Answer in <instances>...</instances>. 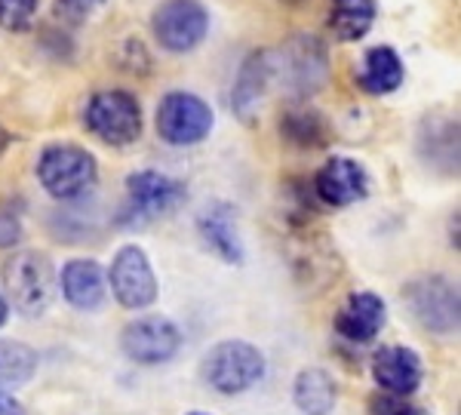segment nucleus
<instances>
[{"label":"nucleus","mask_w":461,"mask_h":415,"mask_svg":"<svg viewBox=\"0 0 461 415\" xmlns=\"http://www.w3.org/2000/svg\"><path fill=\"white\" fill-rule=\"evenodd\" d=\"M295 406L308 415H330L336 406V382L323 369H304L293 388Z\"/></svg>","instance_id":"18"},{"label":"nucleus","mask_w":461,"mask_h":415,"mask_svg":"<svg viewBox=\"0 0 461 415\" xmlns=\"http://www.w3.org/2000/svg\"><path fill=\"white\" fill-rule=\"evenodd\" d=\"M197 228L200 237L206 240V247L219 258H225L230 265L243 262V243L240 234H237V212L228 203H212L210 210H203Z\"/></svg>","instance_id":"15"},{"label":"nucleus","mask_w":461,"mask_h":415,"mask_svg":"<svg viewBox=\"0 0 461 415\" xmlns=\"http://www.w3.org/2000/svg\"><path fill=\"white\" fill-rule=\"evenodd\" d=\"M267 77V59L265 56H252L247 65H243V74L237 80L234 90V108L240 111L243 117H249V105H256L258 95H262V84Z\"/></svg>","instance_id":"20"},{"label":"nucleus","mask_w":461,"mask_h":415,"mask_svg":"<svg viewBox=\"0 0 461 415\" xmlns=\"http://www.w3.org/2000/svg\"><path fill=\"white\" fill-rule=\"evenodd\" d=\"M37 16V0H0V28L25 32Z\"/></svg>","instance_id":"21"},{"label":"nucleus","mask_w":461,"mask_h":415,"mask_svg":"<svg viewBox=\"0 0 461 415\" xmlns=\"http://www.w3.org/2000/svg\"><path fill=\"white\" fill-rule=\"evenodd\" d=\"M62 295L77 311H95L105 302V274L93 258H74L62 268Z\"/></svg>","instance_id":"14"},{"label":"nucleus","mask_w":461,"mask_h":415,"mask_svg":"<svg viewBox=\"0 0 461 415\" xmlns=\"http://www.w3.org/2000/svg\"><path fill=\"white\" fill-rule=\"evenodd\" d=\"M6 314H10V305H6V299L0 295V326L6 323Z\"/></svg>","instance_id":"25"},{"label":"nucleus","mask_w":461,"mask_h":415,"mask_svg":"<svg viewBox=\"0 0 461 415\" xmlns=\"http://www.w3.org/2000/svg\"><path fill=\"white\" fill-rule=\"evenodd\" d=\"M37 179L43 191L56 200H77L84 197L99 179L95 158L80 145H50L43 148L37 160Z\"/></svg>","instance_id":"3"},{"label":"nucleus","mask_w":461,"mask_h":415,"mask_svg":"<svg viewBox=\"0 0 461 415\" xmlns=\"http://www.w3.org/2000/svg\"><path fill=\"white\" fill-rule=\"evenodd\" d=\"M0 415H25L19 400H13L10 391H4V388H0Z\"/></svg>","instance_id":"24"},{"label":"nucleus","mask_w":461,"mask_h":415,"mask_svg":"<svg viewBox=\"0 0 461 415\" xmlns=\"http://www.w3.org/2000/svg\"><path fill=\"white\" fill-rule=\"evenodd\" d=\"M121 347L130 360L142 366H158V363L173 360L182 347V332L167 317H139L123 329Z\"/></svg>","instance_id":"8"},{"label":"nucleus","mask_w":461,"mask_h":415,"mask_svg":"<svg viewBox=\"0 0 461 415\" xmlns=\"http://www.w3.org/2000/svg\"><path fill=\"white\" fill-rule=\"evenodd\" d=\"M126 194H130V210L136 216L160 219L178 210V203L185 200V185L154 169H142L126 179Z\"/></svg>","instance_id":"10"},{"label":"nucleus","mask_w":461,"mask_h":415,"mask_svg":"<svg viewBox=\"0 0 461 415\" xmlns=\"http://www.w3.org/2000/svg\"><path fill=\"white\" fill-rule=\"evenodd\" d=\"M188 415H210V412H188Z\"/></svg>","instance_id":"27"},{"label":"nucleus","mask_w":461,"mask_h":415,"mask_svg":"<svg viewBox=\"0 0 461 415\" xmlns=\"http://www.w3.org/2000/svg\"><path fill=\"white\" fill-rule=\"evenodd\" d=\"M357 80H360V86L366 93L388 95L403 84V62H400V56L391 47H375L363 59V68Z\"/></svg>","instance_id":"16"},{"label":"nucleus","mask_w":461,"mask_h":415,"mask_svg":"<svg viewBox=\"0 0 461 415\" xmlns=\"http://www.w3.org/2000/svg\"><path fill=\"white\" fill-rule=\"evenodd\" d=\"M200 375L219 394H247L249 388H256L265 379V354L249 342L228 338L206 354Z\"/></svg>","instance_id":"2"},{"label":"nucleus","mask_w":461,"mask_h":415,"mask_svg":"<svg viewBox=\"0 0 461 415\" xmlns=\"http://www.w3.org/2000/svg\"><path fill=\"white\" fill-rule=\"evenodd\" d=\"M154 37L169 53H191L210 32V13L200 0H163L151 16Z\"/></svg>","instance_id":"5"},{"label":"nucleus","mask_w":461,"mask_h":415,"mask_svg":"<svg viewBox=\"0 0 461 415\" xmlns=\"http://www.w3.org/2000/svg\"><path fill=\"white\" fill-rule=\"evenodd\" d=\"M212 130V108L194 93H167L158 105V132L169 145H197Z\"/></svg>","instance_id":"6"},{"label":"nucleus","mask_w":461,"mask_h":415,"mask_svg":"<svg viewBox=\"0 0 461 415\" xmlns=\"http://www.w3.org/2000/svg\"><path fill=\"white\" fill-rule=\"evenodd\" d=\"M384 320H388V308H384V302L375 293H354L345 302V308L339 311L336 329L348 342L366 345L384 329Z\"/></svg>","instance_id":"13"},{"label":"nucleus","mask_w":461,"mask_h":415,"mask_svg":"<svg viewBox=\"0 0 461 415\" xmlns=\"http://www.w3.org/2000/svg\"><path fill=\"white\" fill-rule=\"evenodd\" d=\"M37 354L22 342H0V388H19L32 382Z\"/></svg>","instance_id":"19"},{"label":"nucleus","mask_w":461,"mask_h":415,"mask_svg":"<svg viewBox=\"0 0 461 415\" xmlns=\"http://www.w3.org/2000/svg\"><path fill=\"white\" fill-rule=\"evenodd\" d=\"M373 375L382 391L393 397H406L421 384V357L412 347L388 345L373 357Z\"/></svg>","instance_id":"12"},{"label":"nucleus","mask_w":461,"mask_h":415,"mask_svg":"<svg viewBox=\"0 0 461 415\" xmlns=\"http://www.w3.org/2000/svg\"><path fill=\"white\" fill-rule=\"evenodd\" d=\"M375 22V0H330V28L339 41H360Z\"/></svg>","instance_id":"17"},{"label":"nucleus","mask_w":461,"mask_h":415,"mask_svg":"<svg viewBox=\"0 0 461 415\" xmlns=\"http://www.w3.org/2000/svg\"><path fill=\"white\" fill-rule=\"evenodd\" d=\"M317 194L330 206H351L369 194V176L351 158H332L317 173Z\"/></svg>","instance_id":"11"},{"label":"nucleus","mask_w":461,"mask_h":415,"mask_svg":"<svg viewBox=\"0 0 461 415\" xmlns=\"http://www.w3.org/2000/svg\"><path fill=\"white\" fill-rule=\"evenodd\" d=\"M373 415H425L419 406L406 403V397H375L373 400Z\"/></svg>","instance_id":"22"},{"label":"nucleus","mask_w":461,"mask_h":415,"mask_svg":"<svg viewBox=\"0 0 461 415\" xmlns=\"http://www.w3.org/2000/svg\"><path fill=\"white\" fill-rule=\"evenodd\" d=\"M4 145H6V132H4V127H0V151H4Z\"/></svg>","instance_id":"26"},{"label":"nucleus","mask_w":461,"mask_h":415,"mask_svg":"<svg viewBox=\"0 0 461 415\" xmlns=\"http://www.w3.org/2000/svg\"><path fill=\"white\" fill-rule=\"evenodd\" d=\"M59 4V13H65L68 19H86L93 16L95 10L105 6V0H56Z\"/></svg>","instance_id":"23"},{"label":"nucleus","mask_w":461,"mask_h":415,"mask_svg":"<svg viewBox=\"0 0 461 415\" xmlns=\"http://www.w3.org/2000/svg\"><path fill=\"white\" fill-rule=\"evenodd\" d=\"M406 302L425 329H458V289L446 277H421L406 289Z\"/></svg>","instance_id":"9"},{"label":"nucleus","mask_w":461,"mask_h":415,"mask_svg":"<svg viewBox=\"0 0 461 415\" xmlns=\"http://www.w3.org/2000/svg\"><path fill=\"white\" fill-rule=\"evenodd\" d=\"M86 127L105 145L123 148L142 136V108L123 90H105L86 105Z\"/></svg>","instance_id":"4"},{"label":"nucleus","mask_w":461,"mask_h":415,"mask_svg":"<svg viewBox=\"0 0 461 415\" xmlns=\"http://www.w3.org/2000/svg\"><path fill=\"white\" fill-rule=\"evenodd\" d=\"M4 289L13 308L25 317H41L56 299V268L37 249H22L4 265Z\"/></svg>","instance_id":"1"},{"label":"nucleus","mask_w":461,"mask_h":415,"mask_svg":"<svg viewBox=\"0 0 461 415\" xmlns=\"http://www.w3.org/2000/svg\"><path fill=\"white\" fill-rule=\"evenodd\" d=\"M111 293L130 311H142L148 305H154L158 299V277L151 271L145 249L139 247H123L117 249L114 262H111Z\"/></svg>","instance_id":"7"}]
</instances>
